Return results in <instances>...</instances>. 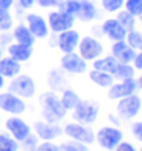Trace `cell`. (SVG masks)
<instances>
[{
    "label": "cell",
    "mask_w": 142,
    "mask_h": 151,
    "mask_svg": "<svg viewBox=\"0 0 142 151\" xmlns=\"http://www.w3.org/2000/svg\"><path fill=\"white\" fill-rule=\"evenodd\" d=\"M40 139L34 134V133H31V134L26 137L25 140L20 142V150H25V151H35V148H37Z\"/></svg>",
    "instance_id": "35"
},
{
    "label": "cell",
    "mask_w": 142,
    "mask_h": 151,
    "mask_svg": "<svg viewBox=\"0 0 142 151\" xmlns=\"http://www.w3.org/2000/svg\"><path fill=\"white\" fill-rule=\"evenodd\" d=\"M98 17V8L92 2V0H79V9L75 19H78L79 22H93Z\"/></svg>",
    "instance_id": "21"
},
{
    "label": "cell",
    "mask_w": 142,
    "mask_h": 151,
    "mask_svg": "<svg viewBox=\"0 0 142 151\" xmlns=\"http://www.w3.org/2000/svg\"><path fill=\"white\" fill-rule=\"evenodd\" d=\"M130 130H131V134L135 136V139H138L139 142H142V121L133 122Z\"/></svg>",
    "instance_id": "37"
},
{
    "label": "cell",
    "mask_w": 142,
    "mask_h": 151,
    "mask_svg": "<svg viewBox=\"0 0 142 151\" xmlns=\"http://www.w3.org/2000/svg\"><path fill=\"white\" fill-rule=\"evenodd\" d=\"M19 73H22V63L11 58L9 55L0 58V75L5 79H11Z\"/></svg>",
    "instance_id": "20"
},
{
    "label": "cell",
    "mask_w": 142,
    "mask_h": 151,
    "mask_svg": "<svg viewBox=\"0 0 142 151\" xmlns=\"http://www.w3.org/2000/svg\"><path fill=\"white\" fill-rule=\"evenodd\" d=\"M76 49H78V54L81 55L87 63L102 57V54H104L102 43L99 40H96L95 37H92V35H86V37L79 38Z\"/></svg>",
    "instance_id": "7"
},
{
    "label": "cell",
    "mask_w": 142,
    "mask_h": 151,
    "mask_svg": "<svg viewBox=\"0 0 142 151\" xmlns=\"http://www.w3.org/2000/svg\"><path fill=\"white\" fill-rule=\"evenodd\" d=\"M5 130L20 144L32 133V125L20 116H9L5 121Z\"/></svg>",
    "instance_id": "11"
},
{
    "label": "cell",
    "mask_w": 142,
    "mask_h": 151,
    "mask_svg": "<svg viewBox=\"0 0 142 151\" xmlns=\"http://www.w3.org/2000/svg\"><path fill=\"white\" fill-rule=\"evenodd\" d=\"M89 79L101 88H109L113 83H115V78L113 75L107 73V72H102V70H96V69H92L89 72Z\"/></svg>",
    "instance_id": "23"
},
{
    "label": "cell",
    "mask_w": 142,
    "mask_h": 151,
    "mask_svg": "<svg viewBox=\"0 0 142 151\" xmlns=\"http://www.w3.org/2000/svg\"><path fill=\"white\" fill-rule=\"evenodd\" d=\"M60 151H89V145L83 144V142H78L74 139H67L63 140L61 144H58Z\"/></svg>",
    "instance_id": "29"
},
{
    "label": "cell",
    "mask_w": 142,
    "mask_h": 151,
    "mask_svg": "<svg viewBox=\"0 0 142 151\" xmlns=\"http://www.w3.org/2000/svg\"><path fill=\"white\" fill-rule=\"evenodd\" d=\"M14 3H15V0H0V9L9 11L14 6Z\"/></svg>",
    "instance_id": "42"
},
{
    "label": "cell",
    "mask_w": 142,
    "mask_h": 151,
    "mask_svg": "<svg viewBox=\"0 0 142 151\" xmlns=\"http://www.w3.org/2000/svg\"><path fill=\"white\" fill-rule=\"evenodd\" d=\"M63 134L67 139H74L78 142H83L86 145H92L95 142V131L90 128V125H84L75 121L66 122L63 125Z\"/></svg>",
    "instance_id": "6"
},
{
    "label": "cell",
    "mask_w": 142,
    "mask_h": 151,
    "mask_svg": "<svg viewBox=\"0 0 142 151\" xmlns=\"http://www.w3.org/2000/svg\"><path fill=\"white\" fill-rule=\"evenodd\" d=\"M61 0H35V3H37L40 8H58Z\"/></svg>",
    "instance_id": "38"
},
{
    "label": "cell",
    "mask_w": 142,
    "mask_h": 151,
    "mask_svg": "<svg viewBox=\"0 0 142 151\" xmlns=\"http://www.w3.org/2000/svg\"><path fill=\"white\" fill-rule=\"evenodd\" d=\"M58 9L69 14V15L76 17L78 9H79V0H61L58 5Z\"/></svg>",
    "instance_id": "31"
},
{
    "label": "cell",
    "mask_w": 142,
    "mask_h": 151,
    "mask_svg": "<svg viewBox=\"0 0 142 151\" xmlns=\"http://www.w3.org/2000/svg\"><path fill=\"white\" fill-rule=\"evenodd\" d=\"M14 24L12 15L9 14V11L0 9V32H8Z\"/></svg>",
    "instance_id": "32"
},
{
    "label": "cell",
    "mask_w": 142,
    "mask_h": 151,
    "mask_svg": "<svg viewBox=\"0 0 142 151\" xmlns=\"http://www.w3.org/2000/svg\"><path fill=\"white\" fill-rule=\"evenodd\" d=\"M93 63V69L96 70H102V72H107L110 75L115 73V70H116V66H118V61L113 55L112 57H99L92 61Z\"/></svg>",
    "instance_id": "25"
},
{
    "label": "cell",
    "mask_w": 142,
    "mask_h": 151,
    "mask_svg": "<svg viewBox=\"0 0 142 151\" xmlns=\"http://www.w3.org/2000/svg\"><path fill=\"white\" fill-rule=\"evenodd\" d=\"M125 41L130 47H133L136 52L142 50V32L139 31H128L127 35H125Z\"/></svg>",
    "instance_id": "30"
},
{
    "label": "cell",
    "mask_w": 142,
    "mask_h": 151,
    "mask_svg": "<svg viewBox=\"0 0 142 151\" xmlns=\"http://www.w3.org/2000/svg\"><path fill=\"white\" fill-rule=\"evenodd\" d=\"M12 40L15 43H20V44H25V46H31L34 47V44H35V38L32 32L29 31V28L26 24L20 23V24H17L15 28L12 29Z\"/></svg>",
    "instance_id": "22"
},
{
    "label": "cell",
    "mask_w": 142,
    "mask_h": 151,
    "mask_svg": "<svg viewBox=\"0 0 142 151\" xmlns=\"http://www.w3.org/2000/svg\"><path fill=\"white\" fill-rule=\"evenodd\" d=\"M28 110L26 99L14 95L12 92H0V111H3L9 116H22Z\"/></svg>",
    "instance_id": "5"
},
{
    "label": "cell",
    "mask_w": 142,
    "mask_h": 151,
    "mask_svg": "<svg viewBox=\"0 0 142 151\" xmlns=\"http://www.w3.org/2000/svg\"><path fill=\"white\" fill-rule=\"evenodd\" d=\"M98 116H99V104L90 99H81L79 104L72 110V121L84 124V125L95 124Z\"/></svg>",
    "instance_id": "3"
},
{
    "label": "cell",
    "mask_w": 142,
    "mask_h": 151,
    "mask_svg": "<svg viewBox=\"0 0 142 151\" xmlns=\"http://www.w3.org/2000/svg\"><path fill=\"white\" fill-rule=\"evenodd\" d=\"M12 43V34L11 35H6V32H2V35H0V44H11Z\"/></svg>",
    "instance_id": "43"
},
{
    "label": "cell",
    "mask_w": 142,
    "mask_h": 151,
    "mask_svg": "<svg viewBox=\"0 0 142 151\" xmlns=\"http://www.w3.org/2000/svg\"><path fill=\"white\" fill-rule=\"evenodd\" d=\"M26 26L29 28V31L32 32V35L35 38H48L49 35V26H48V20L43 19L41 15L35 14V12H29L26 15Z\"/></svg>",
    "instance_id": "15"
},
{
    "label": "cell",
    "mask_w": 142,
    "mask_h": 151,
    "mask_svg": "<svg viewBox=\"0 0 142 151\" xmlns=\"http://www.w3.org/2000/svg\"><path fill=\"white\" fill-rule=\"evenodd\" d=\"M133 67L136 70H142V50L136 52V57L133 60Z\"/></svg>",
    "instance_id": "41"
},
{
    "label": "cell",
    "mask_w": 142,
    "mask_h": 151,
    "mask_svg": "<svg viewBox=\"0 0 142 151\" xmlns=\"http://www.w3.org/2000/svg\"><path fill=\"white\" fill-rule=\"evenodd\" d=\"M40 104V118L48 122H61L67 116V110L60 101V95L57 92L48 90L38 96Z\"/></svg>",
    "instance_id": "1"
},
{
    "label": "cell",
    "mask_w": 142,
    "mask_h": 151,
    "mask_svg": "<svg viewBox=\"0 0 142 151\" xmlns=\"http://www.w3.org/2000/svg\"><path fill=\"white\" fill-rule=\"evenodd\" d=\"M139 20H141V23H142V12H141V15H139Z\"/></svg>",
    "instance_id": "47"
},
{
    "label": "cell",
    "mask_w": 142,
    "mask_h": 151,
    "mask_svg": "<svg viewBox=\"0 0 142 151\" xmlns=\"http://www.w3.org/2000/svg\"><path fill=\"white\" fill-rule=\"evenodd\" d=\"M3 88H5V78L0 75V92H2Z\"/></svg>",
    "instance_id": "44"
},
{
    "label": "cell",
    "mask_w": 142,
    "mask_h": 151,
    "mask_svg": "<svg viewBox=\"0 0 142 151\" xmlns=\"http://www.w3.org/2000/svg\"><path fill=\"white\" fill-rule=\"evenodd\" d=\"M124 2L125 0H101V5L105 12H118L124 8Z\"/></svg>",
    "instance_id": "33"
},
{
    "label": "cell",
    "mask_w": 142,
    "mask_h": 151,
    "mask_svg": "<svg viewBox=\"0 0 142 151\" xmlns=\"http://www.w3.org/2000/svg\"><path fill=\"white\" fill-rule=\"evenodd\" d=\"M32 133L40 140H57L63 136V127L58 122H48L38 119L32 124Z\"/></svg>",
    "instance_id": "8"
},
{
    "label": "cell",
    "mask_w": 142,
    "mask_h": 151,
    "mask_svg": "<svg viewBox=\"0 0 142 151\" xmlns=\"http://www.w3.org/2000/svg\"><path fill=\"white\" fill-rule=\"evenodd\" d=\"M101 31L102 34L112 41H121L125 40L127 31L124 29V26L116 20V19H107L104 20V23L101 24Z\"/></svg>",
    "instance_id": "16"
},
{
    "label": "cell",
    "mask_w": 142,
    "mask_h": 151,
    "mask_svg": "<svg viewBox=\"0 0 142 151\" xmlns=\"http://www.w3.org/2000/svg\"><path fill=\"white\" fill-rule=\"evenodd\" d=\"M135 72H136V69L130 63H118L116 70H115V73H113V78L119 79V81L128 79V78H135Z\"/></svg>",
    "instance_id": "26"
},
{
    "label": "cell",
    "mask_w": 142,
    "mask_h": 151,
    "mask_svg": "<svg viewBox=\"0 0 142 151\" xmlns=\"http://www.w3.org/2000/svg\"><path fill=\"white\" fill-rule=\"evenodd\" d=\"M46 81H48V86H49V90L60 93V92H63L64 88H67L69 79H67L66 72L63 69H52L46 76Z\"/></svg>",
    "instance_id": "18"
},
{
    "label": "cell",
    "mask_w": 142,
    "mask_h": 151,
    "mask_svg": "<svg viewBox=\"0 0 142 151\" xmlns=\"http://www.w3.org/2000/svg\"><path fill=\"white\" fill-rule=\"evenodd\" d=\"M0 125H2V114H0Z\"/></svg>",
    "instance_id": "48"
},
{
    "label": "cell",
    "mask_w": 142,
    "mask_h": 151,
    "mask_svg": "<svg viewBox=\"0 0 142 151\" xmlns=\"http://www.w3.org/2000/svg\"><path fill=\"white\" fill-rule=\"evenodd\" d=\"M3 57V47H2V44H0V58Z\"/></svg>",
    "instance_id": "46"
},
{
    "label": "cell",
    "mask_w": 142,
    "mask_h": 151,
    "mask_svg": "<svg viewBox=\"0 0 142 151\" xmlns=\"http://www.w3.org/2000/svg\"><path fill=\"white\" fill-rule=\"evenodd\" d=\"M139 151H142V147H141V150H139Z\"/></svg>",
    "instance_id": "49"
},
{
    "label": "cell",
    "mask_w": 142,
    "mask_h": 151,
    "mask_svg": "<svg viewBox=\"0 0 142 151\" xmlns=\"http://www.w3.org/2000/svg\"><path fill=\"white\" fill-rule=\"evenodd\" d=\"M136 88L138 84L135 81V78H128V79H122L119 83H113L109 87V92H107V98L112 101H118L121 98H125L128 95L136 93Z\"/></svg>",
    "instance_id": "13"
},
{
    "label": "cell",
    "mask_w": 142,
    "mask_h": 151,
    "mask_svg": "<svg viewBox=\"0 0 142 151\" xmlns=\"http://www.w3.org/2000/svg\"><path fill=\"white\" fill-rule=\"evenodd\" d=\"M0 151H20V144L9 133H0Z\"/></svg>",
    "instance_id": "27"
},
{
    "label": "cell",
    "mask_w": 142,
    "mask_h": 151,
    "mask_svg": "<svg viewBox=\"0 0 142 151\" xmlns=\"http://www.w3.org/2000/svg\"><path fill=\"white\" fill-rule=\"evenodd\" d=\"M142 107V99L141 96L133 93L128 95L125 98L118 99V105H116V113L121 119H133L136 118Z\"/></svg>",
    "instance_id": "9"
},
{
    "label": "cell",
    "mask_w": 142,
    "mask_h": 151,
    "mask_svg": "<svg viewBox=\"0 0 142 151\" xmlns=\"http://www.w3.org/2000/svg\"><path fill=\"white\" fill-rule=\"evenodd\" d=\"M60 69L70 75H83L87 72V61L78 52H69L60 58Z\"/></svg>",
    "instance_id": "10"
},
{
    "label": "cell",
    "mask_w": 142,
    "mask_h": 151,
    "mask_svg": "<svg viewBox=\"0 0 142 151\" xmlns=\"http://www.w3.org/2000/svg\"><path fill=\"white\" fill-rule=\"evenodd\" d=\"M124 8L125 11H128L131 15L139 17L142 12V0H125L124 2Z\"/></svg>",
    "instance_id": "34"
},
{
    "label": "cell",
    "mask_w": 142,
    "mask_h": 151,
    "mask_svg": "<svg viewBox=\"0 0 142 151\" xmlns=\"http://www.w3.org/2000/svg\"><path fill=\"white\" fill-rule=\"evenodd\" d=\"M8 90L23 99H32L37 95V83L31 75L19 73L17 76L11 78L9 84H8Z\"/></svg>",
    "instance_id": "2"
},
{
    "label": "cell",
    "mask_w": 142,
    "mask_h": 151,
    "mask_svg": "<svg viewBox=\"0 0 142 151\" xmlns=\"http://www.w3.org/2000/svg\"><path fill=\"white\" fill-rule=\"evenodd\" d=\"M35 151H60V148L54 140H40Z\"/></svg>",
    "instance_id": "36"
},
{
    "label": "cell",
    "mask_w": 142,
    "mask_h": 151,
    "mask_svg": "<svg viewBox=\"0 0 142 151\" xmlns=\"http://www.w3.org/2000/svg\"><path fill=\"white\" fill-rule=\"evenodd\" d=\"M113 151H138V150H136L135 147H133V145L130 144V142H124V140H121Z\"/></svg>",
    "instance_id": "39"
},
{
    "label": "cell",
    "mask_w": 142,
    "mask_h": 151,
    "mask_svg": "<svg viewBox=\"0 0 142 151\" xmlns=\"http://www.w3.org/2000/svg\"><path fill=\"white\" fill-rule=\"evenodd\" d=\"M112 55L116 58L118 63H133V60L136 57V50L133 47H130L125 40L113 41Z\"/></svg>",
    "instance_id": "17"
},
{
    "label": "cell",
    "mask_w": 142,
    "mask_h": 151,
    "mask_svg": "<svg viewBox=\"0 0 142 151\" xmlns=\"http://www.w3.org/2000/svg\"><path fill=\"white\" fill-rule=\"evenodd\" d=\"M79 35L78 31L72 29H67L57 34V47L63 52V54H69V52H75L78 47V43H79Z\"/></svg>",
    "instance_id": "14"
},
{
    "label": "cell",
    "mask_w": 142,
    "mask_h": 151,
    "mask_svg": "<svg viewBox=\"0 0 142 151\" xmlns=\"http://www.w3.org/2000/svg\"><path fill=\"white\" fill-rule=\"evenodd\" d=\"M122 139V130L115 125H104L95 133V142L105 151H113Z\"/></svg>",
    "instance_id": "4"
},
{
    "label": "cell",
    "mask_w": 142,
    "mask_h": 151,
    "mask_svg": "<svg viewBox=\"0 0 142 151\" xmlns=\"http://www.w3.org/2000/svg\"><path fill=\"white\" fill-rule=\"evenodd\" d=\"M116 20L124 26V29H125L127 32H128V31H133V29H135V26H136V17L131 15V14H130L128 11H125V9L118 11Z\"/></svg>",
    "instance_id": "28"
},
{
    "label": "cell",
    "mask_w": 142,
    "mask_h": 151,
    "mask_svg": "<svg viewBox=\"0 0 142 151\" xmlns=\"http://www.w3.org/2000/svg\"><path fill=\"white\" fill-rule=\"evenodd\" d=\"M6 52L11 58L17 60L19 63H26L32 58V54L34 50L31 46H25V44H20V43H11L6 46Z\"/></svg>",
    "instance_id": "19"
},
{
    "label": "cell",
    "mask_w": 142,
    "mask_h": 151,
    "mask_svg": "<svg viewBox=\"0 0 142 151\" xmlns=\"http://www.w3.org/2000/svg\"><path fill=\"white\" fill-rule=\"evenodd\" d=\"M75 24V17L74 15H69L63 11H50L48 14V26H49V31H52L54 34H60L63 31L67 29H72Z\"/></svg>",
    "instance_id": "12"
},
{
    "label": "cell",
    "mask_w": 142,
    "mask_h": 151,
    "mask_svg": "<svg viewBox=\"0 0 142 151\" xmlns=\"http://www.w3.org/2000/svg\"><path fill=\"white\" fill-rule=\"evenodd\" d=\"M22 151H25V150H22Z\"/></svg>",
    "instance_id": "50"
},
{
    "label": "cell",
    "mask_w": 142,
    "mask_h": 151,
    "mask_svg": "<svg viewBox=\"0 0 142 151\" xmlns=\"http://www.w3.org/2000/svg\"><path fill=\"white\" fill-rule=\"evenodd\" d=\"M136 84H138V87H141V88H142V73H141V76L138 78V81H136Z\"/></svg>",
    "instance_id": "45"
},
{
    "label": "cell",
    "mask_w": 142,
    "mask_h": 151,
    "mask_svg": "<svg viewBox=\"0 0 142 151\" xmlns=\"http://www.w3.org/2000/svg\"><path fill=\"white\" fill-rule=\"evenodd\" d=\"M60 101L61 104H63V107L67 110V111H72L76 105L79 104V101H81V98H79V95L74 90V88H64L63 92H60Z\"/></svg>",
    "instance_id": "24"
},
{
    "label": "cell",
    "mask_w": 142,
    "mask_h": 151,
    "mask_svg": "<svg viewBox=\"0 0 142 151\" xmlns=\"http://www.w3.org/2000/svg\"><path fill=\"white\" fill-rule=\"evenodd\" d=\"M17 5H19L20 9H23V11H29L31 8L35 5V0H17Z\"/></svg>",
    "instance_id": "40"
}]
</instances>
